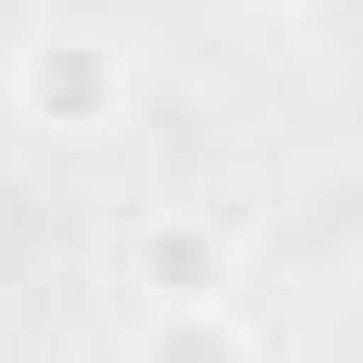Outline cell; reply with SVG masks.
Returning <instances> with one entry per match:
<instances>
[{
  "label": "cell",
  "mask_w": 363,
  "mask_h": 363,
  "mask_svg": "<svg viewBox=\"0 0 363 363\" xmlns=\"http://www.w3.org/2000/svg\"><path fill=\"white\" fill-rule=\"evenodd\" d=\"M40 99H50V108H69V118H79V108H89V99H99V60H79V50H69V60H50V69H40Z\"/></svg>",
  "instance_id": "1"
},
{
  "label": "cell",
  "mask_w": 363,
  "mask_h": 363,
  "mask_svg": "<svg viewBox=\"0 0 363 363\" xmlns=\"http://www.w3.org/2000/svg\"><path fill=\"white\" fill-rule=\"evenodd\" d=\"M157 275H167V285H196V275H206V245L167 236V245H157Z\"/></svg>",
  "instance_id": "2"
}]
</instances>
